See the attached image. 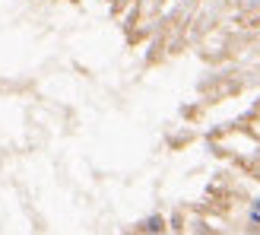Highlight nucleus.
Returning <instances> with one entry per match:
<instances>
[{"instance_id":"1","label":"nucleus","mask_w":260,"mask_h":235,"mask_svg":"<svg viewBox=\"0 0 260 235\" xmlns=\"http://www.w3.org/2000/svg\"><path fill=\"white\" fill-rule=\"evenodd\" d=\"M143 229H146L149 235H162V232H165V216H162V213H152L146 223H143Z\"/></svg>"},{"instance_id":"2","label":"nucleus","mask_w":260,"mask_h":235,"mask_svg":"<svg viewBox=\"0 0 260 235\" xmlns=\"http://www.w3.org/2000/svg\"><path fill=\"white\" fill-rule=\"evenodd\" d=\"M251 210H254V213H260V197H254V203H251Z\"/></svg>"}]
</instances>
